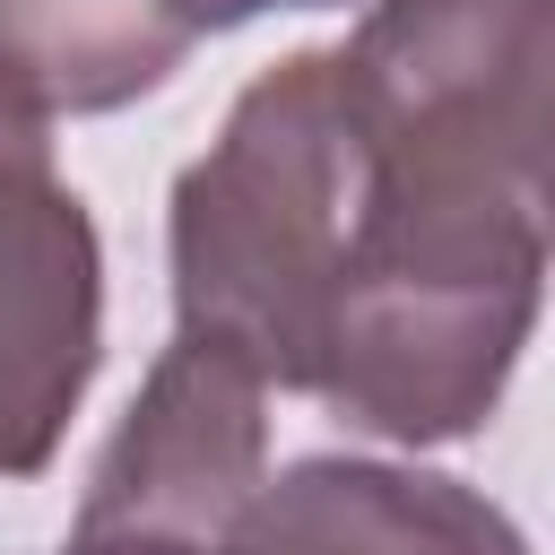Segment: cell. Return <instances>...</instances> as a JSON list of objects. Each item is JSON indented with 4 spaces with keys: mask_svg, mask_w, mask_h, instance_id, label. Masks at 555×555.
I'll list each match as a JSON object with an SVG mask.
<instances>
[{
    "mask_svg": "<svg viewBox=\"0 0 555 555\" xmlns=\"http://www.w3.org/2000/svg\"><path fill=\"white\" fill-rule=\"evenodd\" d=\"M546 199L364 182L312 399L399 451L468 442L538 330Z\"/></svg>",
    "mask_w": 555,
    "mask_h": 555,
    "instance_id": "cell-1",
    "label": "cell"
},
{
    "mask_svg": "<svg viewBox=\"0 0 555 555\" xmlns=\"http://www.w3.org/2000/svg\"><path fill=\"white\" fill-rule=\"evenodd\" d=\"M356 199L364 147L338 95V61H269L234 95L208 156H191L173 182V330L225 347L269 390H312L338 269L356 243Z\"/></svg>",
    "mask_w": 555,
    "mask_h": 555,
    "instance_id": "cell-2",
    "label": "cell"
},
{
    "mask_svg": "<svg viewBox=\"0 0 555 555\" xmlns=\"http://www.w3.org/2000/svg\"><path fill=\"white\" fill-rule=\"evenodd\" d=\"M330 61L364 182L546 199L555 0H373Z\"/></svg>",
    "mask_w": 555,
    "mask_h": 555,
    "instance_id": "cell-3",
    "label": "cell"
},
{
    "mask_svg": "<svg viewBox=\"0 0 555 555\" xmlns=\"http://www.w3.org/2000/svg\"><path fill=\"white\" fill-rule=\"evenodd\" d=\"M104 364V234L52 173V121L0 78V477H43Z\"/></svg>",
    "mask_w": 555,
    "mask_h": 555,
    "instance_id": "cell-4",
    "label": "cell"
},
{
    "mask_svg": "<svg viewBox=\"0 0 555 555\" xmlns=\"http://www.w3.org/2000/svg\"><path fill=\"white\" fill-rule=\"evenodd\" d=\"M260 477H269V382L225 347L173 330L87 468L78 529H130L217 555V538L260 494Z\"/></svg>",
    "mask_w": 555,
    "mask_h": 555,
    "instance_id": "cell-5",
    "label": "cell"
},
{
    "mask_svg": "<svg viewBox=\"0 0 555 555\" xmlns=\"http://www.w3.org/2000/svg\"><path fill=\"white\" fill-rule=\"evenodd\" d=\"M217 555H529V538L468 477L416 460L312 451L260 477Z\"/></svg>",
    "mask_w": 555,
    "mask_h": 555,
    "instance_id": "cell-6",
    "label": "cell"
},
{
    "mask_svg": "<svg viewBox=\"0 0 555 555\" xmlns=\"http://www.w3.org/2000/svg\"><path fill=\"white\" fill-rule=\"evenodd\" d=\"M199 35H217V0H0V78L43 121L121 113L165 87Z\"/></svg>",
    "mask_w": 555,
    "mask_h": 555,
    "instance_id": "cell-7",
    "label": "cell"
},
{
    "mask_svg": "<svg viewBox=\"0 0 555 555\" xmlns=\"http://www.w3.org/2000/svg\"><path fill=\"white\" fill-rule=\"evenodd\" d=\"M61 555H199V546H165V538H130V529H69Z\"/></svg>",
    "mask_w": 555,
    "mask_h": 555,
    "instance_id": "cell-8",
    "label": "cell"
},
{
    "mask_svg": "<svg viewBox=\"0 0 555 555\" xmlns=\"http://www.w3.org/2000/svg\"><path fill=\"white\" fill-rule=\"evenodd\" d=\"M269 9H338V0H217V35H225V26H251V17H269Z\"/></svg>",
    "mask_w": 555,
    "mask_h": 555,
    "instance_id": "cell-9",
    "label": "cell"
}]
</instances>
